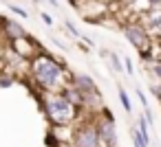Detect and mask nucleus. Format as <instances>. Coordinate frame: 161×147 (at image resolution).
<instances>
[{
    "mask_svg": "<svg viewBox=\"0 0 161 147\" xmlns=\"http://www.w3.org/2000/svg\"><path fill=\"white\" fill-rule=\"evenodd\" d=\"M14 75L11 73H0V88H9V86H14Z\"/></svg>",
    "mask_w": 161,
    "mask_h": 147,
    "instance_id": "nucleus-11",
    "label": "nucleus"
},
{
    "mask_svg": "<svg viewBox=\"0 0 161 147\" xmlns=\"http://www.w3.org/2000/svg\"><path fill=\"white\" fill-rule=\"evenodd\" d=\"M150 70H152V75H154V77L159 79V86H161V62H154Z\"/></svg>",
    "mask_w": 161,
    "mask_h": 147,
    "instance_id": "nucleus-15",
    "label": "nucleus"
},
{
    "mask_svg": "<svg viewBox=\"0 0 161 147\" xmlns=\"http://www.w3.org/2000/svg\"><path fill=\"white\" fill-rule=\"evenodd\" d=\"M0 33H3V38H7L9 42L20 40V38H27L25 27H22L18 20H11V18H7V16H0Z\"/></svg>",
    "mask_w": 161,
    "mask_h": 147,
    "instance_id": "nucleus-6",
    "label": "nucleus"
},
{
    "mask_svg": "<svg viewBox=\"0 0 161 147\" xmlns=\"http://www.w3.org/2000/svg\"><path fill=\"white\" fill-rule=\"evenodd\" d=\"M148 125H150V123H148V119L139 114V119H137V129H139L141 138H143V140H146V143L150 145V132H148Z\"/></svg>",
    "mask_w": 161,
    "mask_h": 147,
    "instance_id": "nucleus-8",
    "label": "nucleus"
},
{
    "mask_svg": "<svg viewBox=\"0 0 161 147\" xmlns=\"http://www.w3.org/2000/svg\"><path fill=\"white\" fill-rule=\"evenodd\" d=\"M135 3H139V0H119L121 7H130V5H135Z\"/></svg>",
    "mask_w": 161,
    "mask_h": 147,
    "instance_id": "nucleus-20",
    "label": "nucleus"
},
{
    "mask_svg": "<svg viewBox=\"0 0 161 147\" xmlns=\"http://www.w3.org/2000/svg\"><path fill=\"white\" fill-rule=\"evenodd\" d=\"M29 73H31L33 81L38 84V88L47 94L49 92H60L69 84V73H66L64 64L58 62L55 57H51L49 53L33 55L31 64H29Z\"/></svg>",
    "mask_w": 161,
    "mask_h": 147,
    "instance_id": "nucleus-1",
    "label": "nucleus"
},
{
    "mask_svg": "<svg viewBox=\"0 0 161 147\" xmlns=\"http://www.w3.org/2000/svg\"><path fill=\"white\" fill-rule=\"evenodd\" d=\"M69 84L75 86L82 94H93V92H99L95 79L86 73H69Z\"/></svg>",
    "mask_w": 161,
    "mask_h": 147,
    "instance_id": "nucleus-7",
    "label": "nucleus"
},
{
    "mask_svg": "<svg viewBox=\"0 0 161 147\" xmlns=\"http://www.w3.org/2000/svg\"><path fill=\"white\" fill-rule=\"evenodd\" d=\"M146 3H148L150 9H159L161 7V0H146Z\"/></svg>",
    "mask_w": 161,
    "mask_h": 147,
    "instance_id": "nucleus-19",
    "label": "nucleus"
},
{
    "mask_svg": "<svg viewBox=\"0 0 161 147\" xmlns=\"http://www.w3.org/2000/svg\"><path fill=\"white\" fill-rule=\"evenodd\" d=\"M33 3H36V5H40V3H42V0H33Z\"/></svg>",
    "mask_w": 161,
    "mask_h": 147,
    "instance_id": "nucleus-23",
    "label": "nucleus"
},
{
    "mask_svg": "<svg viewBox=\"0 0 161 147\" xmlns=\"http://www.w3.org/2000/svg\"><path fill=\"white\" fill-rule=\"evenodd\" d=\"M71 145L73 147H102L95 121H82L71 129Z\"/></svg>",
    "mask_w": 161,
    "mask_h": 147,
    "instance_id": "nucleus-3",
    "label": "nucleus"
},
{
    "mask_svg": "<svg viewBox=\"0 0 161 147\" xmlns=\"http://www.w3.org/2000/svg\"><path fill=\"white\" fill-rule=\"evenodd\" d=\"M137 97H139V101H141V105H143V108H148V101H146V97H143V92H141V88H137Z\"/></svg>",
    "mask_w": 161,
    "mask_h": 147,
    "instance_id": "nucleus-18",
    "label": "nucleus"
},
{
    "mask_svg": "<svg viewBox=\"0 0 161 147\" xmlns=\"http://www.w3.org/2000/svg\"><path fill=\"white\" fill-rule=\"evenodd\" d=\"M95 127H97L102 147H117V127H115V119L113 116L99 114L95 119Z\"/></svg>",
    "mask_w": 161,
    "mask_h": 147,
    "instance_id": "nucleus-5",
    "label": "nucleus"
},
{
    "mask_svg": "<svg viewBox=\"0 0 161 147\" xmlns=\"http://www.w3.org/2000/svg\"><path fill=\"white\" fill-rule=\"evenodd\" d=\"M104 57H108V62L113 64V68H115L117 73H121V70H124L121 59H119V55H117V53H113V51H104Z\"/></svg>",
    "mask_w": 161,
    "mask_h": 147,
    "instance_id": "nucleus-9",
    "label": "nucleus"
},
{
    "mask_svg": "<svg viewBox=\"0 0 161 147\" xmlns=\"http://www.w3.org/2000/svg\"><path fill=\"white\" fill-rule=\"evenodd\" d=\"M124 64H126V73H128V75H135V68H132V62H130L128 57H124Z\"/></svg>",
    "mask_w": 161,
    "mask_h": 147,
    "instance_id": "nucleus-16",
    "label": "nucleus"
},
{
    "mask_svg": "<svg viewBox=\"0 0 161 147\" xmlns=\"http://www.w3.org/2000/svg\"><path fill=\"white\" fill-rule=\"evenodd\" d=\"M7 7H9V9H11L16 16H20V18H27V16H29L25 9H20V7H18V5H14V3H7Z\"/></svg>",
    "mask_w": 161,
    "mask_h": 147,
    "instance_id": "nucleus-14",
    "label": "nucleus"
},
{
    "mask_svg": "<svg viewBox=\"0 0 161 147\" xmlns=\"http://www.w3.org/2000/svg\"><path fill=\"white\" fill-rule=\"evenodd\" d=\"M130 134H132V145H135V147H148V143L141 138V134H139V129H137V127H135Z\"/></svg>",
    "mask_w": 161,
    "mask_h": 147,
    "instance_id": "nucleus-12",
    "label": "nucleus"
},
{
    "mask_svg": "<svg viewBox=\"0 0 161 147\" xmlns=\"http://www.w3.org/2000/svg\"><path fill=\"white\" fill-rule=\"evenodd\" d=\"M47 3H49V5H53V7H55V9H58V7H60V0H47Z\"/></svg>",
    "mask_w": 161,
    "mask_h": 147,
    "instance_id": "nucleus-21",
    "label": "nucleus"
},
{
    "mask_svg": "<svg viewBox=\"0 0 161 147\" xmlns=\"http://www.w3.org/2000/svg\"><path fill=\"white\" fill-rule=\"evenodd\" d=\"M64 29H66V31H69V33H71L73 38H82V33L77 31V27H75V24H73L71 20H64Z\"/></svg>",
    "mask_w": 161,
    "mask_h": 147,
    "instance_id": "nucleus-13",
    "label": "nucleus"
},
{
    "mask_svg": "<svg viewBox=\"0 0 161 147\" xmlns=\"http://www.w3.org/2000/svg\"><path fill=\"white\" fill-rule=\"evenodd\" d=\"M66 3H71L73 7H80V0H66Z\"/></svg>",
    "mask_w": 161,
    "mask_h": 147,
    "instance_id": "nucleus-22",
    "label": "nucleus"
},
{
    "mask_svg": "<svg viewBox=\"0 0 161 147\" xmlns=\"http://www.w3.org/2000/svg\"><path fill=\"white\" fill-rule=\"evenodd\" d=\"M121 31H124V38L137 51H146V48L152 46V40H150V33H148L146 27H141V24H124Z\"/></svg>",
    "mask_w": 161,
    "mask_h": 147,
    "instance_id": "nucleus-4",
    "label": "nucleus"
},
{
    "mask_svg": "<svg viewBox=\"0 0 161 147\" xmlns=\"http://www.w3.org/2000/svg\"><path fill=\"white\" fill-rule=\"evenodd\" d=\"M117 94H119V101H121V105H124V110L126 112H132V103H130V97H128V92L119 86V90H117Z\"/></svg>",
    "mask_w": 161,
    "mask_h": 147,
    "instance_id": "nucleus-10",
    "label": "nucleus"
},
{
    "mask_svg": "<svg viewBox=\"0 0 161 147\" xmlns=\"http://www.w3.org/2000/svg\"><path fill=\"white\" fill-rule=\"evenodd\" d=\"M42 110L55 127H71L77 121L82 108L69 101L62 92H49L47 99L42 101Z\"/></svg>",
    "mask_w": 161,
    "mask_h": 147,
    "instance_id": "nucleus-2",
    "label": "nucleus"
},
{
    "mask_svg": "<svg viewBox=\"0 0 161 147\" xmlns=\"http://www.w3.org/2000/svg\"><path fill=\"white\" fill-rule=\"evenodd\" d=\"M40 18H42V22H44V24H47V27H53V18H51V16H49V13H42V16H40Z\"/></svg>",
    "mask_w": 161,
    "mask_h": 147,
    "instance_id": "nucleus-17",
    "label": "nucleus"
}]
</instances>
